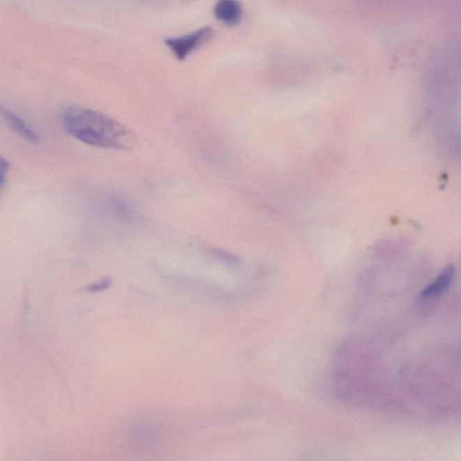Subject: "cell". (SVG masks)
<instances>
[{"instance_id": "obj_5", "label": "cell", "mask_w": 461, "mask_h": 461, "mask_svg": "<svg viewBox=\"0 0 461 461\" xmlns=\"http://www.w3.org/2000/svg\"><path fill=\"white\" fill-rule=\"evenodd\" d=\"M455 277L453 265H448L438 275L431 284L425 287L420 294L421 299L438 298L451 287Z\"/></svg>"}, {"instance_id": "obj_6", "label": "cell", "mask_w": 461, "mask_h": 461, "mask_svg": "<svg viewBox=\"0 0 461 461\" xmlns=\"http://www.w3.org/2000/svg\"><path fill=\"white\" fill-rule=\"evenodd\" d=\"M112 283V278L105 277L97 281V282L86 286L85 290L89 291V292H101V291L109 289Z\"/></svg>"}, {"instance_id": "obj_7", "label": "cell", "mask_w": 461, "mask_h": 461, "mask_svg": "<svg viewBox=\"0 0 461 461\" xmlns=\"http://www.w3.org/2000/svg\"><path fill=\"white\" fill-rule=\"evenodd\" d=\"M10 169V163L5 158L0 159V187L4 188Z\"/></svg>"}, {"instance_id": "obj_4", "label": "cell", "mask_w": 461, "mask_h": 461, "mask_svg": "<svg viewBox=\"0 0 461 461\" xmlns=\"http://www.w3.org/2000/svg\"><path fill=\"white\" fill-rule=\"evenodd\" d=\"M1 114L6 122L17 135H20L24 140L30 142L32 144H38L41 142V137L38 133L36 132L30 126L27 125L20 116L14 113L13 111L2 108Z\"/></svg>"}, {"instance_id": "obj_3", "label": "cell", "mask_w": 461, "mask_h": 461, "mask_svg": "<svg viewBox=\"0 0 461 461\" xmlns=\"http://www.w3.org/2000/svg\"><path fill=\"white\" fill-rule=\"evenodd\" d=\"M213 14L222 23L234 26L240 23L243 11L238 0H218L213 8Z\"/></svg>"}, {"instance_id": "obj_1", "label": "cell", "mask_w": 461, "mask_h": 461, "mask_svg": "<svg viewBox=\"0 0 461 461\" xmlns=\"http://www.w3.org/2000/svg\"><path fill=\"white\" fill-rule=\"evenodd\" d=\"M60 117L68 134L91 146L129 150L135 145L131 130L98 111L67 106L61 110Z\"/></svg>"}, {"instance_id": "obj_8", "label": "cell", "mask_w": 461, "mask_h": 461, "mask_svg": "<svg viewBox=\"0 0 461 461\" xmlns=\"http://www.w3.org/2000/svg\"><path fill=\"white\" fill-rule=\"evenodd\" d=\"M142 1L147 3V4L154 5V6H162L166 5L169 0H142Z\"/></svg>"}, {"instance_id": "obj_2", "label": "cell", "mask_w": 461, "mask_h": 461, "mask_svg": "<svg viewBox=\"0 0 461 461\" xmlns=\"http://www.w3.org/2000/svg\"><path fill=\"white\" fill-rule=\"evenodd\" d=\"M212 33L211 27H205L188 33V35L171 37V38L165 40V43L178 60L183 61L200 45L206 42L212 36Z\"/></svg>"}]
</instances>
